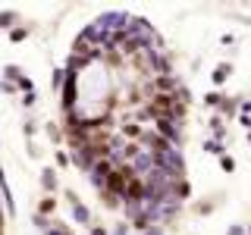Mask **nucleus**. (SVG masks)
Instances as JSON below:
<instances>
[{"instance_id":"obj_1","label":"nucleus","mask_w":251,"mask_h":235,"mask_svg":"<svg viewBox=\"0 0 251 235\" xmlns=\"http://www.w3.org/2000/svg\"><path fill=\"white\" fill-rule=\"evenodd\" d=\"M66 201H69V207H73V216H75V223H82V226H91V210L85 207L82 201H78V194H75V191H66Z\"/></svg>"},{"instance_id":"obj_2","label":"nucleus","mask_w":251,"mask_h":235,"mask_svg":"<svg viewBox=\"0 0 251 235\" xmlns=\"http://www.w3.org/2000/svg\"><path fill=\"white\" fill-rule=\"evenodd\" d=\"M239 107H242V94H223V100H220V116L235 119V116H239Z\"/></svg>"},{"instance_id":"obj_3","label":"nucleus","mask_w":251,"mask_h":235,"mask_svg":"<svg viewBox=\"0 0 251 235\" xmlns=\"http://www.w3.org/2000/svg\"><path fill=\"white\" fill-rule=\"evenodd\" d=\"M229 75H232V63H220L214 72H210V82H214V85H226Z\"/></svg>"},{"instance_id":"obj_4","label":"nucleus","mask_w":251,"mask_h":235,"mask_svg":"<svg viewBox=\"0 0 251 235\" xmlns=\"http://www.w3.org/2000/svg\"><path fill=\"white\" fill-rule=\"evenodd\" d=\"M41 185L47 188V191H53V188H57V172H53V169H44L41 172Z\"/></svg>"},{"instance_id":"obj_5","label":"nucleus","mask_w":251,"mask_h":235,"mask_svg":"<svg viewBox=\"0 0 251 235\" xmlns=\"http://www.w3.org/2000/svg\"><path fill=\"white\" fill-rule=\"evenodd\" d=\"M204 151H207V154H217V157H223V154H226V144H220V141L210 138V141H204Z\"/></svg>"},{"instance_id":"obj_6","label":"nucleus","mask_w":251,"mask_h":235,"mask_svg":"<svg viewBox=\"0 0 251 235\" xmlns=\"http://www.w3.org/2000/svg\"><path fill=\"white\" fill-rule=\"evenodd\" d=\"M220 169H223V172H235V157L223 154V157H220Z\"/></svg>"},{"instance_id":"obj_7","label":"nucleus","mask_w":251,"mask_h":235,"mask_svg":"<svg viewBox=\"0 0 251 235\" xmlns=\"http://www.w3.org/2000/svg\"><path fill=\"white\" fill-rule=\"evenodd\" d=\"M220 100H223V94H220V91L204 94V104H207V107H214V110H220Z\"/></svg>"},{"instance_id":"obj_8","label":"nucleus","mask_w":251,"mask_h":235,"mask_svg":"<svg viewBox=\"0 0 251 235\" xmlns=\"http://www.w3.org/2000/svg\"><path fill=\"white\" fill-rule=\"evenodd\" d=\"M38 210H41L38 216H47V213H53V210H57V201H53V198H44V201H41V207H38Z\"/></svg>"},{"instance_id":"obj_9","label":"nucleus","mask_w":251,"mask_h":235,"mask_svg":"<svg viewBox=\"0 0 251 235\" xmlns=\"http://www.w3.org/2000/svg\"><path fill=\"white\" fill-rule=\"evenodd\" d=\"M44 235H73V232H69L63 223H53V226H47V229H44Z\"/></svg>"},{"instance_id":"obj_10","label":"nucleus","mask_w":251,"mask_h":235,"mask_svg":"<svg viewBox=\"0 0 251 235\" xmlns=\"http://www.w3.org/2000/svg\"><path fill=\"white\" fill-rule=\"evenodd\" d=\"M235 122H239V125H242L245 132L251 129V116H248V113H239V116H235Z\"/></svg>"},{"instance_id":"obj_11","label":"nucleus","mask_w":251,"mask_h":235,"mask_svg":"<svg viewBox=\"0 0 251 235\" xmlns=\"http://www.w3.org/2000/svg\"><path fill=\"white\" fill-rule=\"evenodd\" d=\"M110 235H129V226H126V223H116V226H113V232H110Z\"/></svg>"},{"instance_id":"obj_12","label":"nucleus","mask_w":251,"mask_h":235,"mask_svg":"<svg viewBox=\"0 0 251 235\" xmlns=\"http://www.w3.org/2000/svg\"><path fill=\"white\" fill-rule=\"evenodd\" d=\"M226 235H245V226H229Z\"/></svg>"},{"instance_id":"obj_13","label":"nucleus","mask_w":251,"mask_h":235,"mask_svg":"<svg viewBox=\"0 0 251 235\" xmlns=\"http://www.w3.org/2000/svg\"><path fill=\"white\" fill-rule=\"evenodd\" d=\"M91 235H110L104 226H98V223H91Z\"/></svg>"},{"instance_id":"obj_14","label":"nucleus","mask_w":251,"mask_h":235,"mask_svg":"<svg viewBox=\"0 0 251 235\" xmlns=\"http://www.w3.org/2000/svg\"><path fill=\"white\" fill-rule=\"evenodd\" d=\"M141 235H163V226H151V229H145Z\"/></svg>"},{"instance_id":"obj_15","label":"nucleus","mask_w":251,"mask_h":235,"mask_svg":"<svg viewBox=\"0 0 251 235\" xmlns=\"http://www.w3.org/2000/svg\"><path fill=\"white\" fill-rule=\"evenodd\" d=\"M245 141H248V147H251V129H248V132H245Z\"/></svg>"},{"instance_id":"obj_16","label":"nucleus","mask_w":251,"mask_h":235,"mask_svg":"<svg viewBox=\"0 0 251 235\" xmlns=\"http://www.w3.org/2000/svg\"><path fill=\"white\" fill-rule=\"evenodd\" d=\"M245 235H251V223H245Z\"/></svg>"}]
</instances>
